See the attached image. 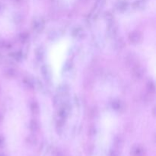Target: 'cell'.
Segmentation results:
<instances>
[{"label":"cell","instance_id":"1","mask_svg":"<svg viewBox=\"0 0 156 156\" xmlns=\"http://www.w3.org/2000/svg\"><path fill=\"white\" fill-rule=\"evenodd\" d=\"M32 28L34 31L41 32L44 28V21L42 18H36L34 19L33 23H32Z\"/></svg>","mask_w":156,"mask_h":156},{"label":"cell","instance_id":"2","mask_svg":"<svg viewBox=\"0 0 156 156\" xmlns=\"http://www.w3.org/2000/svg\"><path fill=\"white\" fill-rule=\"evenodd\" d=\"M133 75L137 79H141L145 75V70L143 66L136 64L133 66Z\"/></svg>","mask_w":156,"mask_h":156},{"label":"cell","instance_id":"3","mask_svg":"<svg viewBox=\"0 0 156 156\" xmlns=\"http://www.w3.org/2000/svg\"><path fill=\"white\" fill-rule=\"evenodd\" d=\"M142 39H143V35L140 31H136V30L133 31L129 35V40L132 44H139V43L141 42Z\"/></svg>","mask_w":156,"mask_h":156},{"label":"cell","instance_id":"4","mask_svg":"<svg viewBox=\"0 0 156 156\" xmlns=\"http://www.w3.org/2000/svg\"><path fill=\"white\" fill-rule=\"evenodd\" d=\"M117 31H118V28H117V26L116 25V24L114 22L111 23V24H108V27L107 28V33H108V36L110 37H114L117 35Z\"/></svg>","mask_w":156,"mask_h":156},{"label":"cell","instance_id":"5","mask_svg":"<svg viewBox=\"0 0 156 156\" xmlns=\"http://www.w3.org/2000/svg\"><path fill=\"white\" fill-rule=\"evenodd\" d=\"M41 69L43 77L45 79L46 82H50L51 80V73H50V68L47 66L44 65L41 66Z\"/></svg>","mask_w":156,"mask_h":156},{"label":"cell","instance_id":"6","mask_svg":"<svg viewBox=\"0 0 156 156\" xmlns=\"http://www.w3.org/2000/svg\"><path fill=\"white\" fill-rule=\"evenodd\" d=\"M129 6V3L126 0H119L117 3H116V9L120 12H123L128 9Z\"/></svg>","mask_w":156,"mask_h":156},{"label":"cell","instance_id":"7","mask_svg":"<svg viewBox=\"0 0 156 156\" xmlns=\"http://www.w3.org/2000/svg\"><path fill=\"white\" fill-rule=\"evenodd\" d=\"M69 108L68 105H64L62 108H59V111H58V115L60 117L61 119H64L65 120L69 114Z\"/></svg>","mask_w":156,"mask_h":156},{"label":"cell","instance_id":"8","mask_svg":"<svg viewBox=\"0 0 156 156\" xmlns=\"http://www.w3.org/2000/svg\"><path fill=\"white\" fill-rule=\"evenodd\" d=\"M144 149L140 146H135L131 150V155L133 156H144Z\"/></svg>","mask_w":156,"mask_h":156},{"label":"cell","instance_id":"9","mask_svg":"<svg viewBox=\"0 0 156 156\" xmlns=\"http://www.w3.org/2000/svg\"><path fill=\"white\" fill-rule=\"evenodd\" d=\"M145 5H146V0H136L133 3V7L136 10H141L144 9Z\"/></svg>","mask_w":156,"mask_h":156},{"label":"cell","instance_id":"10","mask_svg":"<svg viewBox=\"0 0 156 156\" xmlns=\"http://www.w3.org/2000/svg\"><path fill=\"white\" fill-rule=\"evenodd\" d=\"M24 20V17L22 14L17 12V13H15V15H13V21L15 24H22Z\"/></svg>","mask_w":156,"mask_h":156},{"label":"cell","instance_id":"11","mask_svg":"<svg viewBox=\"0 0 156 156\" xmlns=\"http://www.w3.org/2000/svg\"><path fill=\"white\" fill-rule=\"evenodd\" d=\"M9 57L12 59H13V60L20 62L23 59V53L20 51L15 52V53H12L11 54H9Z\"/></svg>","mask_w":156,"mask_h":156},{"label":"cell","instance_id":"12","mask_svg":"<svg viewBox=\"0 0 156 156\" xmlns=\"http://www.w3.org/2000/svg\"><path fill=\"white\" fill-rule=\"evenodd\" d=\"M83 34L84 30L81 27H76L73 30V35L74 37H76L82 38L83 37V36H82Z\"/></svg>","mask_w":156,"mask_h":156},{"label":"cell","instance_id":"13","mask_svg":"<svg viewBox=\"0 0 156 156\" xmlns=\"http://www.w3.org/2000/svg\"><path fill=\"white\" fill-rule=\"evenodd\" d=\"M125 47V41L123 38H119L114 43V49L115 50H121Z\"/></svg>","mask_w":156,"mask_h":156},{"label":"cell","instance_id":"14","mask_svg":"<svg viewBox=\"0 0 156 156\" xmlns=\"http://www.w3.org/2000/svg\"><path fill=\"white\" fill-rule=\"evenodd\" d=\"M29 128L31 132L36 133L39 129V123L36 120H31L29 124Z\"/></svg>","mask_w":156,"mask_h":156},{"label":"cell","instance_id":"15","mask_svg":"<svg viewBox=\"0 0 156 156\" xmlns=\"http://www.w3.org/2000/svg\"><path fill=\"white\" fill-rule=\"evenodd\" d=\"M104 18H105L106 22L108 23V24H111V23L114 22V15H113L111 12H105V15H104Z\"/></svg>","mask_w":156,"mask_h":156},{"label":"cell","instance_id":"16","mask_svg":"<svg viewBox=\"0 0 156 156\" xmlns=\"http://www.w3.org/2000/svg\"><path fill=\"white\" fill-rule=\"evenodd\" d=\"M5 76L8 78H14L17 76V71L13 68H9L5 71Z\"/></svg>","mask_w":156,"mask_h":156},{"label":"cell","instance_id":"17","mask_svg":"<svg viewBox=\"0 0 156 156\" xmlns=\"http://www.w3.org/2000/svg\"><path fill=\"white\" fill-rule=\"evenodd\" d=\"M69 92V88L67 85H61L59 88H58V93H59V96H66Z\"/></svg>","mask_w":156,"mask_h":156},{"label":"cell","instance_id":"18","mask_svg":"<svg viewBox=\"0 0 156 156\" xmlns=\"http://www.w3.org/2000/svg\"><path fill=\"white\" fill-rule=\"evenodd\" d=\"M35 56H36V58L39 61L42 60V59H44V52L42 47H38V48L37 49L36 51H35Z\"/></svg>","mask_w":156,"mask_h":156},{"label":"cell","instance_id":"19","mask_svg":"<svg viewBox=\"0 0 156 156\" xmlns=\"http://www.w3.org/2000/svg\"><path fill=\"white\" fill-rule=\"evenodd\" d=\"M18 39L21 43H26L29 40V34L26 33V32L21 33L18 36Z\"/></svg>","mask_w":156,"mask_h":156},{"label":"cell","instance_id":"20","mask_svg":"<svg viewBox=\"0 0 156 156\" xmlns=\"http://www.w3.org/2000/svg\"><path fill=\"white\" fill-rule=\"evenodd\" d=\"M26 141L28 143L29 145H31V146H34L37 143V137L35 136L34 135H30L27 137L26 139Z\"/></svg>","mask_w":156,"mask_h":156},{"label":"cell","instance_id":"21","mask_svg":"<svg viewBox=\"0 0 156 156\" xmlns=\"http://www.w3.org/2000/svg\"><path fill=\"white\" fill-rule=\"evenodd\" d=\"M30 111H31V112L33 113L34 114H36V115L39 114L40 109L37 103H36V102L31 103V105H30Z\"/></svg>","mask_w":156,"mask_h":156},{"label":"cell","instance_id":"22","mask_svg":"<svg viewBox=\"0 0 156 156\" xmlns=\"http://www.w3.org/2000/svg\"><path fill=\"white\" fill-rule=\"evenodd\" d=\"M111 107L115 111H119L121 108L122 104L119 100H115L114 101H112V103H111Z\"/></svg>","mask_w":156,"mask_h":156},{"label":"cell","instance_id":"23","mask_svg":"<svg viewBox=\"0 0 156 156\" xmlns=\"http://www.w3.org/2000/svg\"><path fill=\"white\" fill-rule=\"evenodd\" d=\"M146 88H147V90L149 91V93H151V94L154 93L155 91V83H154L153 82H152V81L149 82L147 83V85H146Z\"/></svg>","mask_w":156,"mask_h":156},{"label":"cell","instance_id":"24","mask_svg":"<svg viewBox=\"0 0 156 156\" xmlns=\"http://www.w3.org/2000/svg\"><path fill=\"white\" fill-rule=\"evenodd\" d=\"M123 139L120 136H117L114 139V145H115V146L117 148H121L122 146H123Z\"/></svg>","mask_w":156,"mask_h":156},{"label":"cell","instance_id":"25","mask_svg":"<svg viewBox=\"0 0 156 156\" xmlns=\"http://www.w3.org/2000/svg\"><path fill=\"white\" fill-rule=\"evenodd\" d=\"M143 101L145 102H150L153 100V98L151 96V93H149V94L145 93V94L143 95Z\"/></svg>","mask_w":156,"mask_h":156},{"label":"cell","instance_id":"26","mask_svg":"<svg viewBox=\"0 0 156 156\" xmlns=\"http://www.w3.org/2000/svg\"><path fill=\"white\" fill-rule=\"evenodd\" d=\"M24 85H27V88H34V83L31 80H30V79H25V80L24 81Z\"/></svg>","mask_w":156,"mask_h":156},{"label":"cell","instance_id":"27","mask_svg":"<svg viewBox=\"0 0 156 156\" xmlns=\"http://www.w3.org/2000/svg\"><path fill=\"white\" fill-rule=\"evenodd\" d=\"M64 119H59V120L57 121V123H56V126H57V127L59 128H62L63 127L64 124H65V122H64Z\"/></svg>","mask_w":156,"mask_h":156},{"label":"cell","instance_id":"28","mask_svg":"<svg viewBox=\"0 0 156 156\" xmlns=\"http://www.w3.org/2000/svg\"><path fill=\"white\" fill-rule=\"evenodd\" d=\"M105 3V0H96V5L99 8L103 7Z\"/></svg>","mask_w":156,"mask_h":156},{"label":"cell","instance_id":"29","mask_svg":"<svg viewBox=\"0 0 156 156\" xmlns=\"http://www.w3.org/2000/svg\"><path fill=\"white\" fill-rule=\"evenodd\" d=\"M109 156H119V152L116 149H112L110 151Z\"/></svg>","mask_w":156,"mask_h":156},{"label":"cell","instance_id":"30","mask_svg":"<svg viewBox=\"0 0 156 156\" xmlns=\"http://www.w3.org/2000/svg\"><path fill=\"white\" fill-rule=\"evenodd\" d=\"M88 133H89L90 135H94L96 133V129L94 127H91L88 130Z\"/></svg>","mask_w":156,"mask_h":156},{"label":"cell","instance_id":"31","mask_svg":"<svg viewBox=\"0 0 156 156\" xmlns=\"http://www.w3.org/2000/svg\"><path fill=\"white\" fill-rule=\"evenodd\" d=\"M72 68V63L71 62H67L65 65V69L66 70H70Z\"/></svg>","mask_w":156,"mask_h":156},{"label":"cell","instance_id":"32","mask_svg":"<svg viewBox=\"0 0 156 156\" xmlns=\"http://www.w3.org/2000/svg\"><path fill=\"white\" fill-rule=\"evenodd\" d=\"M11 1L13 3H15V4H21V3H22L24 0H11Z\"/></svg>","mask_w":156,"mask_h":156},{"label":"cell","instance_id":"33","mask_svg":"<svg viewBox=\"0 0 156 156\" xmlns=\"http://www.w3.org/2000/svg\"><path fill=\"white\" fill-rule=\"evenodd\" d=\"M4 9H5L4 4H3L2 2H0V13H1V12H2L3 10H4Z\"/></svg>","mask_w":156,"mask_h":156},{"label":"cell","instance_id":"34","mask_svg":"<svg viewBox=\"0 0 156 156\" xmlns=\"http://www.w3.org/2000/svg\"><path fill=\"white\" fill-rule=\"evenodd\" d=\"M3 144H4V138L0 136V147H2L3 146Z\"/></svg>","mask_w":156,"mask_h":156},{"label":"cell","instance_id":"35","mask_svg":"<svg viewBox=\"0 0 156 156\" xmlns=\"http://www.w3.org/2000/svg\"><path fill=\"white\" fill-rule=\"evenodd\" d=\"M4 44H5V41H1V40H0V48L4 47Z\"/></svg>","mask_w":156,"mask_h":156},{"label":"cell","instance_id":"36","mask_svg":"<svg viewBox=\"0 0 156 156\" xmlns=\"http://www.w3.org/2000/svg\"><path fill=\"white\" fill-rule=\"evenodd\" d=\"M2 119H3V117H2V114H0V123H1V122L2 121Z\"/></svg>","mask_w":156,"mask_h":156},{"label":"cell","instance_id":"37","mask_svg":"<svg viewBox=\"0 0 156 156\" xmlns=\"http://www.w3.org/2000/svg\"><path fill=\"white\" fill-rule=\"evenodd\" d=\"M2 57L1 54H0V62H2Z\"/></svg>","mask_w":156,"mask_h":156},{"label":"cell","instance_id":"38","mask_svg":"<svg viewBox=\"0 0 156 156\" xmlns=\"http://www.w3.org/2000/svg\"><path fill=\"white\" fill-rule=\"evenodd\" d=\"M0 156H5V155H3V154H0Z\"/></svg>","mask_w":156,"mask_h":156}]
</instances>
